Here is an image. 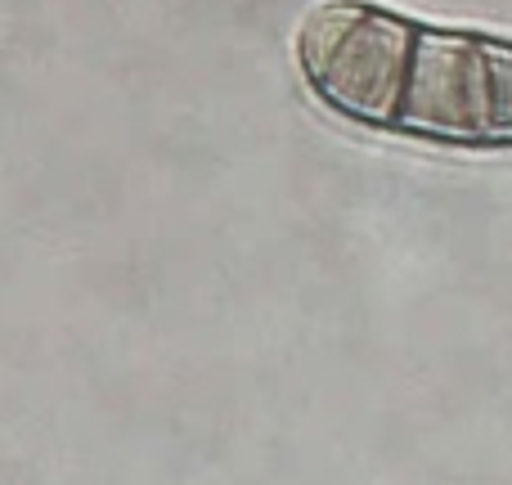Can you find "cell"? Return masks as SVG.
Segmentation results:
<instances>
[{
    "label": "cell",
    "instance_id": "cell-1",
    "mask_svg": "<svg viewBox=\"0 0 512 485\" xmlns=\"http://www.w3.org/2000/svg\"><path fill=\"white\" fill-rule=\"evenodd\" d=\"M301 86L333 117L445 149H512V36L378 0H319L292 36Z\"/></svg>",
    "mask_w": 512,
    "mask_h": 485
}]
</instances>
